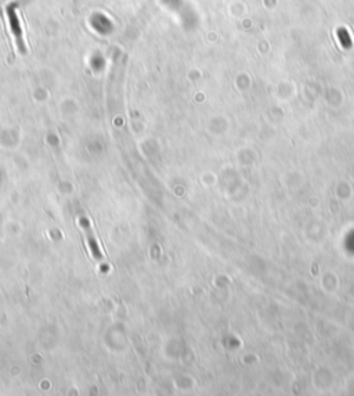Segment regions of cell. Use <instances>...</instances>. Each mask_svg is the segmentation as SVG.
Instances as JSON below:
<instances>
[{
  "label": "cell",
  "mask_w": 354,
  "mask_h": 396,
  "mask_svg": "<svg viewBox=\"0 0 354 396\" xmlns=\"http://www.w3.org/2000/svg\"><path fill=\"white\" fill-rule=\"evenodd\" d=\"M80 226L83 228L84 233H86V238H87V242H89V248H90V252L93 255V258H96L97 260L103 259V255H101V251L98 248V244H97L96 238H94V233L90 228V223L87 222V219L84 218H80Z\"/></svg>",
  "instance_id": "6da1fadb"
},
{
  "label": "cell",
  "mask_w": 354,
  "mask_h": 396,
  "mask_svg": "<svg viewBox=\"0 0 354 396\" xmlns=\"http://www.w3.org/2000/svg\"><path fill=\"white\" fill-rule=\"evenodd\" d=\"M7 13H8V22H10L11 31H13L15 39H17V43H18L19 46H22V38H21V35H22V29H21V25H19V20H18V15H17V11L14 10L13 7H10Z\"/></svg>",
  "instance_id": "7a4b0ae2"
}]
</instances>
